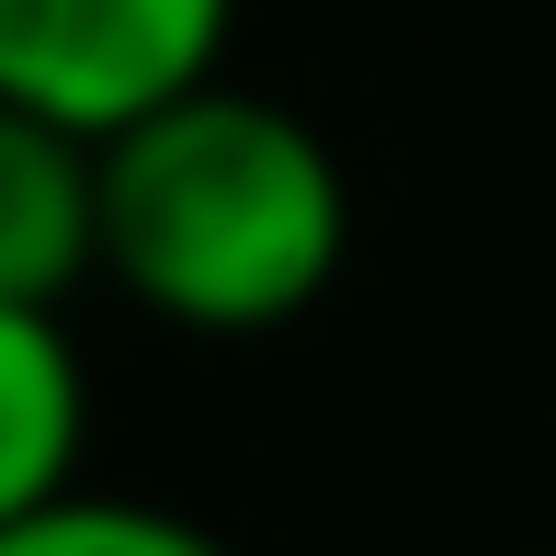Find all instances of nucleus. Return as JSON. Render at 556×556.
<instances>
[{
	"label": "nucleus",
	"mask_w": 556,
	"mask_h": 556,
	"mask_svg": "<svg viewBox=\"0 0 556 556\" xmlns=\"http://www.w3.org/2000/svg\"><path fill=\"white\" fill-rule=\"evenodd\" d=\"M0 556H239V545L205 534L193 511H160V500L58 489V500H35V511L0 522Z\"/></svg>",
	"instance_id": "5"
},
{
	"label": "nucleus",
	"mask_w": 556,
	"mask_h": 556,
	"mask_svg": "<svg viewBox=\"0 0 556 556\" xmlns=\"http://www.w3.org/2000/svg\"><path fill=\"white\" fill-rule=\"evenodd\" d=\"M91 454V364L58 307H12L0 295V522L35 500L80 489Z\"/></svg>",
	"instance_id": "4"
},
{
	"label": "nucleus",
	"mask_w": 556,
	"mask_h": 556,
	"mask_svg": "<svg viewBox=\"0 0 556 556\" xmlns=\"http://www.w3.org/2000/svg\"><path fill=\"white\" fill-rule=\"evenodd\" d=\"M91 285V137L0 103V295L68 307Z\"/></svg>",
	"instance_id": "3"
},
{
	"label": "nucleus",
	"mask_w": 556,
	"mask_h": 556,
	"mask_svg": "<svg viewBox=\"0 0 556 556\" xmlns=\"http://www.w3.org/2000/svg\"><path fill=\"white\" fill-rule=\"evenodd\" d=\"M352 182L295 103L216 80L91 137V273L193 341H273L341 285Z\"/></svg>",
	"instance_id": "1"
},
{
	"label": "nucleus",
	"mask_w": 556,
	"mask_h": 556,
	"mask_svg": "<svg viewBox=\"0 0 556 556\" xmlns=\"http://www.w3.org/2000/svg\"><path fill=\"white\" fill-rule=\"evenodd\" d=\"M239 46V0H0V103L114 137L148 103L216 80Z\"/></svg>",
	"instance_id": "2"
}]
</instances>
